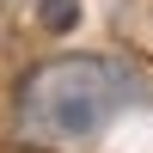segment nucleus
<instances>
[{"mask_svg": "<svg viewBox=\"0 0 153 153\" xmlns=\"http://www.w3.org/2000/svg\"><path fill=\"white\" fill-rule=\"evenodd\" d=\"M147 98H153V80L123 55H55L31 68V80L19 86V123L43 141L80 147V141H98L129 110H141Z\"/></svg>", "mask_w": 153, "mask_h": 153, "instance_id": "nucleus-1", "label": "nucleus"}, {"mask_svg": "<svg viewBox=\"0 0 153 153\" xmlns=\"http://www.w3.org/2000/svg\"><path fill=\"white\" fill-rule=\"evenodd\" d=\"M37 25H43V31H74V25H80V0H37Z\"/></svg>", "mask_w": 153, "mask_h": 153, "instance_id": "nucleus-2", "label": "nucleus"}]
</instances>
